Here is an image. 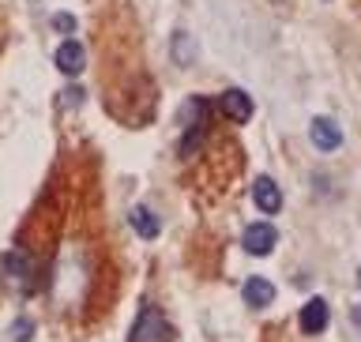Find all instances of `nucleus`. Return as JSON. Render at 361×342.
<instances>
[{"label": "nucleus", "instance_id": "2eb2a0df", "mask_svg": "<svg viewBox=\"0 0 361 342\" xmlns=\"http://www.w3.org/2000/svg\"><path fill=\"white\" fill-rule=\"evenodd\" d=\"M354 324H361V309H354Z\"/></svg>", "mask_w": 361, "mask_h": 342}, {"label": "nucleus", "instance_id": "1a4fd4ad", "mask_svg": "<svg viewBox=\"0 0 361 342\" xmlns=\"http://www.w3.org/2000/svg\"><path fill=\"white\" fill-rule=\"evenodd\" d=\"M252 200H256V207L264 211V214H275L282 207V188L271 177H259L256 185H252Z\"/></svg>", "mask_w": 361, "mask_h": 342}, {"label": "nucleus", "instance_id": "dca6fc26", "mask_svg": "<svg viewBox=\"0 0 361 342\" xmlns=\"http://www.w3.org/2000/svg\"><path fill=\"white\" fill-rule=\"evenodd\" d=\"M357 286H361V267H357Z\"/></svg>", "mask_w": 361, "mask_h": 342}, {"label": "nucleus", "instance_id": "423d86ee", "mask_svg": "<svg viewBox=\"0 0 361 342\" xmlns=\"http://www.w3.org/2000/svg\"><path fill=\"white\" fill-rule=\"evenodd\" d=\"M53 61H56V68H61L64 75H79V72H83V64H87V49H83L79 42L68 38V42L56 45V56H53Z\"/></svg>", "mask_w": 361, "mask_h": 342}, {"label": "nucleus", "instance_id": "6e6552de", "mask_svg": "<svg viewBox=\"0 0 361 342\" xmlns=\"http://www.w3.org/2000/svg\"><path fill=\"white\" fill-rule=\"evenodd\" d=\"M327 327V301L324 298H309L301 305V331L305 335H320Z\"/></svg>", "mask_w": 361, "mask_h": 342}, {"label": "nucleus", "instance_id": "ddd939ff", "mask_svg": "<svg viewBox=\"0 0 361 342\" xmlns=\"http://www.w3.org/2000/svg\"><path fill=\"white\" fill-rule=\"evenodd\" d=\"M30 335H34V324L27 320V316H19V320L11 324V338H16V342H27Z\"/></svg>", "mask_w": 361, "mask_h": 342}, {"label": "nucleus", "instance_id": "39448f33", "mask_svg": "<svg viewBox=\"0 0 361 342\" xmlns=\"http://www.w3.org/2000/svg\"><path fill=\"white\" fill-rule=\"evenodd\" d=\"M219 109H222L233 124H245L248 117H252V109H256V106H252V98H248L245 90H237V87H233V90H226V94L219 98Z\"/></svg>", "mask_w": 361, "mask_h": 342}, {"label": "nucleus", "instance_id": "f8f14e48", "mask_svg": "<svg viewBox=\"0 0 361 342\" xmlns=\"http://www.w3.org/2000/svg\"><path fill=\"white\" fill-rule=\"evenodd\" d=\"M192 56H196V49H192V38H188V34H177V38H173V61L192 64Z\"/></svg>", "mask_w": 361, "mask_h": 342}, {"label": "nucleus", "instance_id": "20e7f679", "mask_svg": "<svg viewBox=\"0 0 361 342\" xmlns=\"http://www.w3.org/2000/svg\"><path fill=\"white\" fill-rule=\"evenodd\" d=\"M241 245H245L248 256H271V248L279 245V230H275L271 222H252V226L245 230Z\"/></svg>", "mask_w": 361, "mask_h": 342}, {"label": "nucleus", "instance_id": "9d476101", "mask_svg": "<svg viewBox=\"0 0 361 342\" xmlns=\"http://www.w3.org/2000/svg\"><path fill=\"white\" fill-rule=\"evenodd\" d=\"M241 293H245V305H252V309H267V305L275 301V286H271L267 279H259V275L245 279Z\"/></svg>", "mask_w": 361, "mask_h": 342}, {"label": "nucleus", "instance_id": "7ed1b4c3", "mask_svg": "<svg viewBox=\"0 0 361 342\" xmlns=\"http://www.w3.org/2000/svg\"><path fill=\"white\" fill-rule=\"evenodd\" d=\"M0 275H4V282L11 290L27 293L30 282H34V264L30 256H23L19 248H8V252H0Z\"/></svg>", "mask_w": 361, "mask_h": 342}, {"label": "nucleus", "instance_id": "4468645a", "mask_svg": "<svg viewBox=\"0 0 361 342\" xmlns=\"http://www.w3.org/2000/svg\"><path fill=\"white\" fill-rule=\"evenodd\" d=\"M53 30H64V34H72V30H75V19L68 16V11H56V16H53Z\"/></svg>", "mask_w": 361, "mask_h": 342}, {"label": "nucleus", "instance_id": "f257e3e1", "mask_svg": "<svg viewBox=\"0 0 361 342\" xmlns=\"http://www.w3.org/2000/svg\"><path fill=\"white\" fill-rule=\"evenodd\" d=\"M177 121H180V154H196L211 132V102L200 94L188 98L177 113Z\"/></svg>", "mask_w": 361, "mask_h": 342}, {"label": "nucleus", "instance_id": "f03ea898", "mask_svg": "<svg viewBox=\"0 0 361 342\" xmlns=\"http://www.w3.org/2000/svg\"><path fill=\"white\" fill-rule=\"evenodd\" d=\"M128 342H173V327L158 309H143L128 331Z\"/></svg>", "mask_w": 361, "mask_h": 342}, {"label": "nucleus", "instance_id": "0eeeda50", "mask_svg": "<svg viewBox=\"0 0 361 342\" xmlns=\"http://www.w3.org/2000/svg\"><path fill=\"white\" fill-rule=\"evenodd\" d=\"M309 135H312L316 151H335V147L343 143V128H338L331 117H316L312 128H309Z\"/></svg>", "mask_w": 361, "mask_h": 342}, {"label": "nucleus", "instance_id": "9b49d317", "mask_svg": "<svg viewBox=\"0 0 361 342\" xmlns=\"http://www.w3.org/2000/svg\"><path fill=\"white\" fill-rule=\"evenodd\" d=\"M128 222H132V230L140 233L143 241H154V237L162 233V222H158V214H154L151 207H132Z\"/></svg>", "mask_w": 361, "mask_h": 342}]
</instances>
